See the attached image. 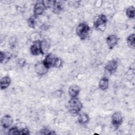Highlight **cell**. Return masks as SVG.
<instances>
[{
  "label": "cell",
  "instance_id": "cell-1",
  "mask_svg": "<svg viewBox=\"0 0 135 135\" xmlns=\"http://www.w3.org/2000/svg\"><path fill=\"white\" fill-rule=\"evenodd\" d=\"M68 108L72 114L76 115L80 113L83 108V104L77 97L71 98L68 102Z\"/></svg>",
  "mask_w": 135,
  "mask_h": 135
},
{
  "label": "cell",
  "instance_id": "cell-2",
  "mask_svg": "<svg viewBox=\"0 0 135 135\" xmlns=\"http://www.w3.org/2000/svg\"><path fill=\"white\" fill-rule=\"evenodd\" d=\"M8 133L11 135H28L30 131L25 123L20 122L9 128Z\"/></svg>",
  "mask_w": 135,
  "mask_h": 135
},
{
  "label": "cell",
  "instance_id": "cell-3",
  "mask_svg": "<svg viewBox=\"0 0 135 135\" xmlns=\"http://www.w3.org/2000/svg\"><path fill=\"white\" fill-rule=\"evenodd\" d=\"M90 26L85 22L80 23L76 27L75 32L78 37L82 40H85L89 35Z\"/></svg>",
  "mask_w": 135,
  "mask_h": 135
},
{
  "label": "cell",
  "instance_id": "cell-4",
  "mask_svg": "<svg viewBox=\"0 0 135 135\" xmlns=\"http://www.w3.org/2000/svg\"><path fill=\"white\" fill-rule=\"evenodd\" d=\"M108 19L104 14H101L95 17L93 21L94 28L100 31H104L106 28Z\"/></svg>",
  "mask_w": 135,
  "mask_h": 135
},
{
  "label": "cell",
  "instance_id": "cell-5",
  "mask_svg": "<svg viewBox=\"0 0 135 135\" xmlns=\"http://www.w3.org/2000/svg\"><path fill=\"white\" fill-rule=\"evenodd\" d=\"M31 53L33 55H39L44 54L42 49V42L40 40H36L32 43L30 46Z\"/></svg>",
  "mask_w": 135,
  "mask_h": 135
},
{
  "label": "cell",
  "instance_id": "cell-6",
  "mask_svg": "<svg viewBox=\"0 0 135 135\" xmlns=\"http://www.w3.org/2000/svg\"><path fill=\"white\" fill-rule=\"evenodd\" d=\"M46 9L43 1H37L35 3L33 7V15L37 16L42 15Z\"/></svg>",
  "mask_w": 135,
  "mask_h": 135
},
{
  "label": "cell",
  "instance_id": "cell-7",
  "mask_svg": "<svg viewBox=\"0 0 135 135\" xmlns=\"http://www.w3.org/2000/svg\"><path fill=\"white\" fill-rule=\"evenodd\" d=\"M123 121V117L122 114L119 111L114 112L111 117V122L112 125L116 128H118L122 124Z\"/></svg>",
  "mask_w": 135,
  "mask_h": 135
},
{
  "label": "cell",
  "instance_id": "cell-8",
  "mask_svg": "<svg viewBox=\"0 0 135 135\" xmlns=\"http://www.w3.org/2000/svg\"><path fill=\"white\" fill-rule=\"evenodd\" d=\"M56 57H56L53 54L49 53L45 56L44 60L42 62L45 66L48 69H49L51 67H54Z\"/></svg>",
  "mask_w": 135,
  "mask_h": 135
},
{
  "label": "cell",
  "instance_id": "cell-9",
  "mask_svg": "<svg viewBox=\"0 0 135 135\" xmlns=\"http://www.w3.org/2000/svg\"><path fill=\"white\" fill-rule=\"evenodd\" d=\"M118 65V61L115 59H113L107 63L104 69L105 71L110 74H112L117 70Z\"/></svg>",
  "mask_w": 135,
  "mask_h": 135
},
{
  "label": "cell",
  "instance_id": "cell-10",
  "mask_svg": "<svg viewBox=\"0 0 135 135\" xmlns=\"http://www.w3.org/2000/svg\"><path fill=\"white\" fill-rule=\"evenodd\" d=\"M13 119L12 117L8 114L3 116L1 119V126L4 129L9 128L13 124Z\"/></svg>",
  "mask_w": 135,
  "mask_h": 135
},
{
  "label": "cell",
  "instance_id": "cell-11",
  "mask_svg": "<svg viewBox=\"0 0 135 135\" xmlns=\"http://www.w3.org/2000/svg\"><path fill=\"white\" fill-rule=\"evenodd\" d=\"M35 70L37 75L42 76L45 74L48 70V69L45 66L42 61L37 62L35 65Z\"/></svg>",
  "mask_w": 135,
  "mask_h": 135
},
{
  "label": "cell",
  "instance_id": "cell-12",
  "mask_svg": "<svg viewBox=\"0 0 135 135\" xmlns=\"http://www.w3.org/2000/svg\"><path fill=\"white\" fill-rule=\"evenodd\" d=\"M118 37L115 35H110L106 38L107 44L109 49H112L118 42Z\"/></svg>",
  "mask_w": 135,
  "mask_h": 135
},
{
  "label": "cell",
  "instance_id": "cell-13",
  "mask_svg": "<svg viewBox=\"0 0 135 135\" xmlns=\"http://www.w3.org/2000/svg\"><path fill=\"white\" fill-rule=\"evenodd\" d=\"M80 92V87L76 84H72L69 88L68 93L71 98L77 97Z\"/></svg>",
  "mask_w": 135,
  "mask_h": 135
},
{
  "label": "cell",
  "instance_id": "cell-14",
  "mask_svg": "<svg viewBox=\"0 0 135 135\" xmlns=\"http://www.w3.org/2000/svg\"><path fill=\"white\" fill-rule=\"evenodd\" d=\"M11 83V79L9 76L6 75L2 78L0 81V87L1 90H5L7 88Z\"/></svg>",
  "mask_w": 135,
  "mask_h": 135
},
{
  "label": "cell",
  "instance_id": "cell-15",
  "mask_svg": "<svg viewBox=\"0 0 135 135\" xmlns=\"http://www.w3.org/2000/svg\"><path fill=\"white\" fill-rule=\"evenodd\" d=\"M78 122L81 124H85L89 122L90 118L86 113H81L78 114Z\"/></svg>",
  "mask_w": 135,
  "mask_h": 135
},
{
  "label": "cell",
  "instance_id": "cell-16",
  "mask_svg": "<svg viewBox=\"0 0 135 135\" xmlns=\"http://www.w3.org/2000/svg\"><path fill=\"white\" fill-rule=\"evenodd\" d=\"M52 7L53 12L55 14H59L61 13L63 9V6L61 1H54Z\"/></svg>",
  "mask_w": 135,
  "mask_h": 135
},
{
  "label": "cell",
  "instance_id": "cell-17",
  "mask_svg": "<svg viewBox=\"0 0 135 135\" xmlns=\"http://www.w3.org/2000/svg\"><path fill=\"white\" fill-rule=\"evenodd\" d=\"M99 87L102 90H105L109 87V80L107 78H102L99 81Z\"/></svg>",
  "mask_w": 135,
  "mask_h": 135
},
{
  "label": "cell",
  "instance_id": "cell-18",
  "mask_svg": "<svg viewBox=\"0 0 135 135\" xmlns=\"http://www.w3.org/2000/svg\"><path fill=\"white\" fill-rule=\"evenodd\" d=\"M127 42L128 45L131 49H134L135 48L134 46V34L132 33L129 35L127 38Z\"/></svg>",
  "mask_w": 135,
  "mask_h": 135
},
{
  "label": "cell",
  "instance_id": "cell-19",
  "mask_svg": "<svg viewBox=\"0 0 135 135\" xmlns=\"http://www.w3.org/2000/svg\"><path fill=\"white\" fill-rule=\"evenodd\" d=\"M126 15L130 18H134L135 16L134 7L133 6H130L128 7L126 11Z\"/></svg>",
  "mask_w": 135,
  "mask_h": 135
},
{
  "label": "cell",
  "instance_id": "cell-20",
  "mask_svg": "<svg viewBox=\"0 0 135 135\" xmlns=\"http://www.w3.org/2000/svg\"><path fill=\"white\" fill-rule=\"evenodd\" d=\"M9 53H7L1 51L0 53V62L1 63L7 62L10 58Z\"/></svg>",
  "mask_w": 135,
  "mask_h": 135
},
{
  "label": "cell",
  "instance_id": "cell-21",
  "mask_svg": "<svg viewBox=\"0 0 135 135\" xmlns=\"http://www.w3.org/2000/svg\"><path fill=\"white\" fill-rule=\"evenodd\" d=\"M37 16L33 15L27 19V24L29 27L34 28L35 25V20Z\"/></svg>",
  "mask_w": 135,
  "mask_h": 135
},
{
  "label": "cell",
  "instance_id": "cell-22",
  "mask_svg": "<svg viewBox=\"0 0 135 135\" xmlns=\"http://www.w3.org/2000/svg\"><path fill=\"white\" fill-rule=\"evenodd\" d=\"M42 42V49L44 54L47 52L50 47V43L47 41V40H43L41 41Z\"/></svg>",
  "mask_w": 135,
  "mask_h": 135
},
{
  "label": "cell",
  "instance_id": "cell-23",
  "mask_svg": "<svg viewBox=\"0 0 135 135\" xmlns=\"http://www.w3.org/2000/svg\"><path fill=\"white\" fill-rule=\"evenodd\" d=\"M40 134H54L55 132L53 131H51L48 128H43L40 130Z\"/></svg>",
  "mask_w": 135,
  "mask_h": 135
},
{
  "label": "cell",
  "instance_id": "cell-24",
  "mask_svg": "<svg viewBox=\"0 0 135 135\" xmlns=\"http://www.w3.org/2000/svg\"><path fill=\"white\" fill-rule=\"evenodd\" d=\"M62 64H63L62 60L61 58L57 57L56 59V61H55V62L54 68H60L62 66Z\"/></svg>",
  "mask_w": 135,
  "mask_h": 135
}]
</instances>
